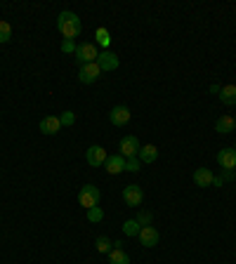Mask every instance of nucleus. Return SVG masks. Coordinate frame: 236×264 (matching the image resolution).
<instances>
[{
  "label": "nucleus",
  "instance_id": "nucleus-1",
  "mask_svg": "<svg viewBox=\"0 0 236 264\" xmlns=\"http://www.w3.org/2000/svg\"><path fill=\"white\" fill-rule=\"evenodd\" d=\"M57 29L62 33L66 40H73L78 38L80 31H83V24H80L78 15H73V12H62V15L57 17Z\"/></svg>",
  "mask_w": 236,
  "mask_h": 264
},
{
  "label": "nucleus",
  "instance_id": "nucleus-2",
  "mask_svg": "<svg viewBox=\"0 0 236 264\" xmlns=\"http://www.w3.org/2000/svg\"><path fill=\"white\" fill-rule=\"evenodd\" d=\"M99 198H102V191L94 187V184H85V187L80 189V194H78V203L85 210L94 208V205H99Z\"/></svg>",
  "mask_w": 236,
  "mask_h": 264
},
{
  "label": "nucleus",
  "instance_id": "nucleus-3",
  "mask_svg": "<svg viewBox=\"0 0 236 264\" xmlns=\"http://www.w3.org/2000/svg\"><path fill=\"white\" fill-rule=\"evenodd\" d=\"M97 57H99V50H97V45H92V43H80V45L76 47V62H78V66L97 62Z\"/></svg>",
  "mask_w": 236,
  "mask_h": 264
},
{
  "label": "nucleus",
  "instance_id": "nucleus-4",
  "mask_svg": "<svg viewBox=\"0 0 236 264\" xmlns=\"http://www.w3.org/2000/svg\"><path fill=\"white\" fill-rule=\"evenodd\" d=\"M99 76H102V69H99V64L97 62L85 64V66H80V71H78V80L83 83V85H90V83H94V80H99Z\"/></svg>",
  "mask_w": 236,
  "mask_h": 264
},
{
  "label": "nucleus",
  "instance_id": "nucleus-5",
  "mask_svg": "<svg viewBox=\"0 0 236 264\" xmlns=\"http://www.w3.org/2000/svg\"><path fill=\"white\" fill-rule=\"evenodd\" d=\"M140 140L137 137H133V135H126L123 140H121V151L118 154L123 156V158H133V156H140Z\"/></svg>",
  "mask_w": 236,
  "mask_h": 264
},
{
  "label": "nucleus",
  "instance_id": "nucleus-6",
  "mask_svg": "<svg viewBox=\"0 0 236 264\" xmlns=\"http://www.w3.org/2000/svg\"><path fill=\"white\" fill-rule=\"evenodd\" d=\"M123 201H126L130 208H140L142 201H144V191H142V187H137V184H128V187L123 189Z\"/></svg>",
  "mask_w": 236,
  "mask_h": 264
},
{
  "label": "nucleus",
  "instance_id": "nucleus-7",
  "mask_svg": "<svg viewBox=\"0 0 236 264\" xmlns=\"http://www.w3.org/2000/svg\"><path fill=\"white\" fill-rule=\"evenodd\" d=\"M97 64H99L102 73L116 71L118 69V55H113L111 50H104V52H99V57H97Z\"/></svg>",
  "mask_w": 236,
  "mask_h": 264
},
{
  "label": "nucleus",
  "instance_id": "nucleus-8",
  "mask_svg": "<svg viewBox=\"0 0 236 264\" xmlns=\"http://www.w3.org/2000/svg\"><path fill=\"white\" fill-rule=\"evenodd\" d=\"M85 158H87V163L92 165V168H99V165L106 163L109 154H106V149L104 147H90L85 151Z\"/></svg>",
  "mask_w": 236,
  "mask_h": 264
},
{
  "label": "nucleus",
  "instance_id": "nucleus-9",
  "mask_svg": "<svg viewBox=\"0 0 236 264\" xmlns=\"http://www.w3.org/2000/svg\"><path fill=\"white\" fill-rule=\"evenodd\" d=\"M158 241H161V236H158L156 226H142L140 229V243L144 248H156Z\"/></svg>",
  "mask_w": 236,
  "mask_h": 264
},
{
  "label": "nucleus",
  "instance_id": "nucleus-10",
  "mask_svg": "<svg viewBox=\"0 0 236 264\" xmlns=\"http://www.w3.org/2000/svg\"><path fill=\"white\" fill-rule=\"evenodd\" d=\"M217 163H220L224 170H236V151H234V147L222 149L220 154H217Z\"/></svg>",
  "mask_w": 236,
  "mask_h": 264
},
{
  "label": "nucleus",
  "instance_id": "nucleus-11",
  "mask_svg": "<svg viewBox=\"0 0 236 264\" xmlns=\"http://www.w3.org/2000/svg\"><path fill=\"white\" fill-rule=\"evenodd\" d=\"M104 168H106V172L109 175H121V172H126V158L121 154H113L106 158V163H104Z\"/></svg>",
  "mask_w": 236,
  "mask_h": 264
},
{
  "label": "nucleus",
  "instance_id": "nucleus-12",
  "mask_svg": "<svg viewBox=\"0 0 236 264\" xmlns=\"http://www.w3.org/2000/svg\"><path fill=\"white\" fill-rule=\"evenodd\" d=\"M38 127L43 135H57V132L62 130V120H59V116H45L40 120Z\"/></svg>",
  "mask_w": 236,
  "mask_h": 264
},
{
  "label": "nucleus",
  "instance_id": "nucleus-13",
  "mask_svg": "<svg viewBox=\"0 0 236 264\" xmlns=\"http://www.w3.org/2000/svg\"><path fill=\"white\" fill-rule=\"evenodd\" d=\"M109 120H111V125H116V127L126 125L128 120H130V109H128V106H113L109 113Z\"/></svg>",
  "mask_w": 236,
  "mask_h": 264
},
{
  "label": "nucleus",
  "instance_id": "nucleus-14",
  "mask_svg": "<svg viewBox=\"0 0 236 264\" xmlns=\"http://www.w3.org/2000/svg\"><path fill=\"white\" fill-rule=\"evenodd\" d=\"M212 179H215V175H212V170H208V168L194 170V184H196V187H201V189L212 187Z\"/></svg>",
  "mask_w": 236,
  "mask_h": 264
},
{
  "label": "nucleus",
  "instance_id": "nucleus-15",
  "mask_svg": "<svg viewBox=\"0 0 236 264\" xmlns=\"http://www.w3.org/2000/svg\"><path fill=\"white\" fill-rule=\"evenodd\" d=\"M231 130H236V120L231 116H222L217 118V123H215V132H220V135H229Z\"/></svg>",
  "mask_w": 236,
  "mask_h": 264
},
{
  "label": "nucleus",
  "instance_id": "nucleus-16",
  "mask_svg": "<svg viewBox=\"0 0 236 264\" xmlns=\"http://www.w3.org/2000/svg\"><path fill=\"white\" fill-rule=\"evenodd\" d=\"M158 158V149L154 147V144H144V147L140 149V161L142 163H154Z\"/></svg>",
  "mask_w": 236,
  "mask_h": 264
},
{
  "label": "nucleus",
  "instance_id": "nucleus-17",
  "mask_svg": "<svg viewBox=\"0 0 236 264\" xmlns=\"http://www.w3.org/2000/svg\"><path fill=\"white\" fill-rule=\"evenodd\" d=\"M220 101H222V104H227V106H234V104H236V85H234V83L222 87Z\"/></svg>",
  "mask_w": 236,
  "mask_h": 264
},
{
  "label": "nucleus",
  "instance_id": "nucleus-18",
  "mask_svg": "<svg viewBox=\"0 0 236 264\" xmlns=\"http://www.w3.org/2000/svg\"><path fill=\"white\" fill-rule=\"evenodd\" d=\"M109 264H130V257H128L126 250L113 248V250L109 252Z\"/></svg>",
  "mask_w": 236,
  "mask_h": 264
},
{
  "label": "nucleus",
  "instance_id": "nucleus-19",
  "mask_svg": "<svg viewBox=\"0 0 236 264\" xmlns=\"http://www.w3.org/2000/svg\"><path fill=\"white\" fill-rule=\"evenodd\" d=\"M94 38H97V43H99V47H104V50H106V47L111 45V36H109V31H106L104 26H99V29L94 31Z\"/></svg>",
  "mask_w": 236,
  "mask_h": 264
},
{
  "label": "nucleus",
  "instance_id": "nucleus-20",
  "mask_svg": "<svg viewBox=\"0 0 236 264\" xmlns=\"http://www.w3.org/2000/svg\"><path fill=\"white\" fill-rule=\"evenodd\" d=\"M140 229L142 226L137 224L135 219H126V222H123V233H126V236H140Z\"/></svg>",
  "mask_w": 236,
  "mask_h": 264
},
{
  "label": "nucleus",
  "instance_id": "nucleus-21",
  "mask_svg": "<svg viewBox=\"0 0 236 264\" xmlns=\"http://www.w3.org/2000/svg\"><path fill=\"white\" fill-rule=\"evenodd\" d=\"M12 40V26L5 19H0V43H10Z\"/></svg>",
  "mask_w": 236,
  "mask_h": 264
},
{
  "label": "nucleus",
  "instance_id": "nucleus-22",
  "mask_svg": "<svg viewBox=\"0 0 236 264\" xmlns=\"http://www.w3.org/2000/svg\"><path fill=\"white\" fill-rule=\"evenodd\" d=\"M111 245H113V243H111L106 236H99V238L94 241V248H97V252H111V250H113Z\"/></svg>",
  "mask_w": 236,
  "mask_h": 264
},
{
  "label": "nucleus",
  "instance_id": "nucleus-23",
  "mask_svg": "<svg viewBox=\"0 0 236 264\" xmlns=\"http://www.w3.org/2000/svg\"><path fill=\"white\" fill-rule=\"evenodd\" d=\"M87 219L92 222V224H97V222H102L104 219V210L99 208V205H94V208L87 210Z\"/></svg>",
  "mask_w": 236,
  "mask_h": 264
},
{
  "label": "nucleus",
  "instance_id": "nucleus-24",
  "mask_svg": "<svg viewBox=\"0 0 236 264\" xmlns=\"http://www.w3.org/2000/svg\"><path fill=\"white\" fill-rule=\"evenodd\" d=\"M126 170H128V172H140V170H142V161H140V156L126 158Z\"/></svg>",
  "mask_w": 236,
  "mask_h": 264
},
{
  "label": "nucleus",
  "instance_id": "nucleus-25",
  "mask_svg": "<svg viewBox=\"0 0 236 264\" xmlns=\"http://www.w3.org/2000/svg\"><path fill=\"white\" fill-rule=\"evenodd\" d=\"M135 222H137L140 226H151V212L140 210V212H137V217H135Z\"/></svg>",
  "mask_w": 236,
  "mask_h": 264
},
{
  "label": "nucleus",
  "instance_id": "nucleus-26",
  "mask_svg": "<svg viewBox=\"0 0 236 264\" xmlns=\"http://www.w3.org/2000/svg\"><path fill=\"white\" fill-rule=\"evenodd\" d=\"M59 120H62V127H64V125L71 127V125L76 123V116H73V111H64L62 116H59Z\"/></svg>",
  "mask_w": 236,
  "mask_h": 264
},
{
  "label": "nucleus",
  "instance_id": "nucleus-27",
  "mask_svg": "<svg viewBox=\"0 0 236 264\" xmlns=\"http://www.w3.org/2000/svg\"><path fill=\"white\" fill-rule=\"evenodd\" d=\"M76 40H66L64 38V43H62V52H66V55H76Z\"/></svg>",
  "mask_w": 236,
  "mask_h": 264
},
{
  "label": "nucleus",
  "instance_id": "nucleus-28",
  "mask_svg": "<svg viewBox=\"0 0 236 264\" xmlns=\"http://www.w3.org/2000/svg\"><path fill=\"white\" fill-rule=\"evenodd\" d=\"M236 177V172L234 170H222V182H229V179H234Z\"/></svg>",
  "mask_w": 236,
  "mask_h": 264
},
{
  "label": "nucleus",
  "instance_id": "nucleus-29",
  "mask_svg": "<svg viewBox=\"0 0 236 264\" xmlns=\"http://www.w3.org/2000/svg\"><path fill=\"white\" fill-rule=\"evenodd\" d=\"M210 92H212V94H220V92H222V85H217V83H212V85H210Z\"/></svg>",
  "mask_w": 236,
  "mask_h": 264
},
{
  "label": "nucleus",
  "instance_id": "nucleus-30",
  "mask_svg": "<svg viewBox=\"0 0 236 264\" xmlns=\"http://www.w3.org/2000/svg\"><path fill=\"white\" fill-rule=\"evenodd\" d=\"M222 184H224V182H222L220 177H215V179H212V187H222Z\"/></svg>",
  "mask_w": 236,
  "mask_h": 264
},
{
  "label": "nucleus",
  "instance_id": "nucleus-31",
  "mask_svg": "<svg viewBox=\"0 0 236 264\" xmlns=\"http://www.w3.org/2000/svg\"><path fill=\"white\" fill-rule=\"evenodd\" d=\"M234 151H236V144H234Z\"/></svg>",
  "mask_w": 236,
  "mask_h": 264
}]
</instances>
